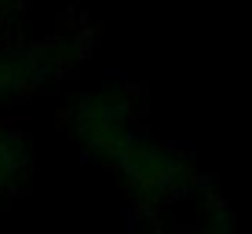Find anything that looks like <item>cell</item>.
Here are the masks:
<instances>
[{"mask_svg": "<svg viewBox=\"0 0 252 234\" xmlns=\"http://www.w3.org/2000/svg\"><path fill=\"white\" fill-rule=\"evenodd\" d=\"M63 121L77 154L102 172L114 168L117 158L146 128L139 92L121 77H99V81H88L84 88H77L66 102Z\"/></svg>", "mask_w": 252, "mask_h": 234, "instance_id": "1", "label": "cell"}, {"mask_svg": "<svg viewBox=\"0 0 252 234\" xmlns=\"http://www.w3.org/2000/svg\"><path fill=\"white\" fill-rule=\"evenodd\" d=\"M106 176L117 183L128 209L146 216V220L161 216L194 183L205 179L201 168L194 165V154L179 139H172L164 132H154V128H143L135 135L132 146L117 158V165Z\"/></svg>", "mask_w": 252, "mask_h": 234, "instance_id": "2", "label": "cell"}, {"mask_svg": "<svg viewBox=\"0 0 252 234\" xmlns=\"http://www.w3.org/2000/svg\"><path fill=\"white\" fill-rule=\"evenodd\" d=\"M51 73L55 55L48 51V44H33L0 26V117H11V110L30 102Z\"/></svg>", "mask_w": 252, "mask_h": 234, "instance_id": "3", "label": "cell"}, {"mask_svg": "<svg viewBox=\"0 0 252 234\" xmlns=\"http://www.w3.org/2000/svg\"><path fill=\"white\" fill-rule=\"evenodd\" d=\"M150 227L154 234H234V216H230L227 198L205 176L176 205H168L161 216H154Z\"/></svg>", "mask_w": 252, "mask_h": 234, "instance_id": "4", "label": "cell"}, {"mask_svg": "<svg viewBox=\"0 0 252 234\" xmlns=\"http://www.w3.org/2000/svg\"><path fill=\"white\" fill-rule=\"evenodd\" d=\"M30 172V143L11 117H0V201L26 183Z\"/></svg>", "mask_w": 252, "mask_h": 234, "instance_id": "5", "label": "cell"}, {"mask_svg": "<svg viewBox=\"0 0 252 234\" xmlns=\"http://www.w3.org/2000/svg\"><path fill=\"white\" fill-rule=\"evenodd\" d=\"M0 19H4V11H0Z\"/></svg>", "mask_w": 252, "mask_h": 234, "instance_id": "6", "label": "cell"}]
</instances>
